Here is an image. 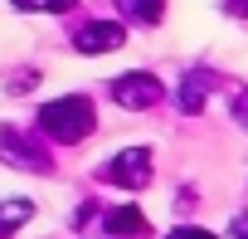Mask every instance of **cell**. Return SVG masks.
I'll return each instance as SVG.
<instances>
[{"mask_svg":"<svg viewBox=\"0 0 248 239\" xmlns=\"http://www.w3.org/2000/svg\"><path fill=\"white\" fill-rule=\"evenodd\" d=\"M93 127H97V107H93V98H83V93H68V98H54V102L39 107V132H44L49 142L78 147V142L93 137Z\"/></svg>","mask_w":248,"mask_h":239,"instance_id":"cell-1","label":"cell"},{"mask_svg":"<svg viewBox=\"0 0 248 239\" xmlns=\"http://www.w3.org/2000/svg\"><path fill=\"white\" fill-rule=\"evenodd\" d=\"M214 88H224V78H219L214 68H204V64H200V68H190V73L180 78V88H175V107L195 117V112H204V102H209V93H214Z\"/></svg>","mask_w":248,"mask_h":239,"instance_id":"cell-6","label":"cell"},{"mask_svg":"<svg viewBox=\"0 0 248 239\" xmlns=\"http://www.w3.org/2000/svg\"><path fill=\"white\" fill-rule=\"evenodd\" d=\"M107 98H112L117 107H127V112H146V107H156V102L166 98V88H161V78H156V73L137 68V73L112 78V83H107Z\"/></svg>","mask_w":248,"mask_h":239,"instance_id":"cell-3","label":"cell"},{"mask_svg":"<svg viewBox=\"0 0 248 239\" xmlns=\"http://www.w3.org/2000/svg\"><path fill=\"white\" fill-rule=\"evenodd\" d=\"M102 229H107L112 239H141V234H151V220H146L137 205H117V210L102 215Z\"/></svg>","mask_w":248,"mask_h":239,"instance_id":"cell-7","label":"cell"},{"mask_svg":"<svg viewBox=\"0 0 248 239\" xmlns=\"http://www.w3.org/2000/svg\"><path fill=\"white\" fill-rule=\"evenodd\" d=\"M0 156H5L10 166H20V171H49L54 166L49 152H44V142H34L30 132H15V127L0 132Z\"/></svg>","mask_w":248,"mask_h":239,"instance_id":"cell-4","label":"cell"},{"mask_svg":"<svg viewBox=\"0 0 248 239\" xmlns=\"http://www.w3.org/2000/svg\"><path fill=\"white\" fill-rule=\"evenodd\" d=\"M229 112H233V122L248 132V88H233V102H229Z\"/></svg>","mask_w":248,"mask_h":239,"instance_id":"cell-11","label":"cell"},{"mask_svg":"<svg viewBox=\"0 0 248 239\" xmlns=\"http://www.w3.org/2000/svg\"><path fill=\"white\" fill-rule=\"evenodd\" d=\"M166 239H219V234H209V229H200V224H180V229H170Z\"/></svg>","mask_w":248,"mask_h":239,"instance_id":"cell-12","label":"cell"},{"mask_svg":"<svg viewBox=\"0 0 248 239\" xmlns=\"http://www.w3.org/2000/svg\"><path fill=\"white\" fill-rule=\"evenodd\" d=\"M151 152L146 147H122L112 161H102V171H97V181H107V186H117V190H146L151 186Z\"/></svg>","mask_w":248,"mask_h":239,"instance_id":"cell-2","label":"cell"},{"mask_svg":"<svg viewBox=\"0 0 248 239\" xmlns=\"http://www.w3.org/2000/svg\"><path fill=\"white\" fill-rule=\"evenodd\" d=\"M127 44V25H117V20H88L73 30V49L78 54H112Z\"/></svg>","mask_w":248,"mask_h":239,"instance_id":"cell-5","label":"cell"},{"mask_svg":"<svg viewBox=\"0 0 248 239\" xmlns=\"http://www.w3.org/2000/svg\"><path fill=\"white\" fill-rule=\"evenodd\" d=\"M15 10H49V15H63V10H73L78 0H10Z\"/></svg>","mask_w":248,"mask_h":239,"instance_id":"cell-10","label":"cell"},{"mask_svg":"<svg viewBox=\"0 0 248 239\" xmlns=\"http://www.w3.org/2000/svg\"><path fill=\"white\" fill-rule=\"evenodd\" d=\"M34 220V200H0V239H10L20 224H30Z\"/></svg>","mask_w":248,"mask_h":239,"instance_id":"cell-9","label":"cell"},{"mask_svg":"<svg viewBox=\"0 0 248 239\" xmlns=\"http://www.w3.org/2000/svg\"><path fill=\"white\" fill-rule=\"evenodd\" d=\"M117 10L127 25H141V30H156L166 20V0H117Z\"/></svg>","mask_w":248,"mask_h":239,"instance_id":"cell-8","label":"cell"}]
</instances>
